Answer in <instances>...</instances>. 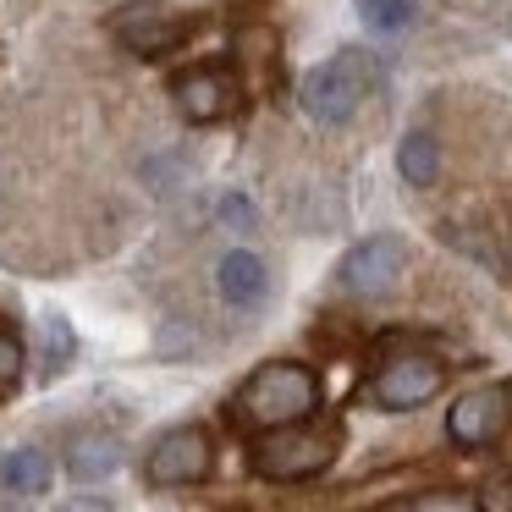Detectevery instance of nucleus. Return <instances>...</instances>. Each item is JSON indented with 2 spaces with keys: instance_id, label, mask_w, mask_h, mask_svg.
I'll list each match as a JSON object with an SVG mask.
<instances>
[{
  "instance_id": "nucleus-1",
  "label": "nucleus",
  "mask_w": 512,
  "mask_h": 512,
  "mask_svg": "<svg viewBox=\"0 0 512 512\" xmlns=\"http://www.w3.org/2000/svg\"><path fill=\"white\" fill-rule=\"evenodd\" d=\"M314 413H320V375L309 364H298V358L259 364L232 397V419L254 435L281 430V424H303Z\"/></svg>"
},
{
  "instance_id": "nucleus-2",
  "label": "nucleus",
  "mask_w": 512,
  "mask_h": 512,
  "mask_svg": "<svg viewBox=\"0 0 512 512\" xmlns=\"http://www.w3.org/2000/svg\"><path fill=\"white\" fill-rule=\"evenodd\" d=\"M375 83H380V56L364 50V45H347V50H336L331 61H320L314 72H303L298 105H303L309 122L336 127L364 105V94L375 89Z\"/></svg>"
},
{
  "instance_id": "nucleus-3",
  "label": "nucleus",
  "mask_w": 512,
  "mask_h": 512,
  "mask_svg": "<svg viewBox=\"0 0 512 512\" xmlns=\"http://www.w3.org/2000/svg\"><path fill=\"white\" fill-rule=\"evenodd\" d=\"M342 452V430L336 424H281V430H265L254 441V474L270 479V485H303V479L325 474Z\"/></svg>"
},
{
  "instance_id": "nucleus-4",
  "label": "nucleus",
  "mask_w": 512,
  "mask_h": 512,
  "mask_svg": "<svg viewBox=\"0 0 512 512\" xmlns=\"http://www.w3.org/2000/svg\"><path fill=\"white\" fill-rule=\"evenodd\" d=\"M446 391V364L430 353H391L386 364L369 375V402L386 413H413Z\"/></svg>"
},
{
  "instance_id": "nucleus-5",
  "label": "nucleus",
  "mask_w": 512,
  "mask_h": 512,
  "mask_svg": "<svg viewBox=\"0 0 512 512\" xmlns=\"http://www.w3.org/2000/svg\"><path fill=\"white\" fill-rule=\"evenodd\" d=\"M402 270H408V237L375 232V237H364V243H353L342 254L336 287H342L347 298H386V292L402 281Z\"/></svg>"
},
{
  "instance_id": "nucleus-6",
  "label": "nucleus",
  "mask_w": 512,
  "mask_h": 512,
  "mask_svg": "<svg viewBox=\"0 0 512 512\" xmlns=\"http://www.w3.org/2000/svg\"><path fill=\"white\" fill-rule=\"evenodd\" d=\"M215 468V441L204 424H177L166 430L144 457V479L155 490H177V485H204Z\"/></svg>"
},
{
  "instance_id": "nucleus-7",
  "label": "nucleus",
  "mask_w": 512,
  "mask_h": 512,
  "mask_svg": "<svg viewBox=\"0 0 512 512\" xmlns=\"http://www.w3.org/2000/svg\"><path fill=\"white\" fill-rule=\"evenodd\" d=\"M512 430V386H474L446 408V435L463 452H485Z\"/></svg>"
},
{
  "instance_id": "nucleus-8",
  "label": "nucleus",
  "mask_w": 512,
  "mask_h": 512,
  "mask_svg": "<svg viewBox=\"0 0 512 512\" xmlns=\"http://www.w3.org/2000/svg\"><path fill=\"white\" fill-rule=\"evenodd\" d=\"M171 94H177L182 116H188V122H204V127L243 111V83H237V72L215 67V61L177 72V78H171Z\"/></svg>"
},
{
  "instance_id": "nucleus-9",
  "label": "nucleus",
  "mask_w": 512,
  "mask_h": 512,
  "mask_svg": "<svg viewBox=\"0 0 512 512\" xmlns=\"http://www.w3.org/2000/svg\"><path fill=\"white\" fill-rule=\"evenodd\" d=\"M111 34L122 39L133 56H160V50L182 45V23L166 6H155V0H138L127 12H111Z\"/></svg>"
},
{
  "instance_id": "nucleus-10",
  "label": "nucleus",
  "mask_w": 512,
  "mask_h": 512,
  "mask_svg": "<svg viewBox=\"0 0 512 512\" xmlns=\"http://www.w3.org/2000/svg\"><path fill=\"white\" fill-rule=\"evenodd\" d=\"M215 292H221L232 309H259V303L270 298V265L254 248H232V254H221V265H215Z\"/></svg>"
},
{
  "instance_id": "nucleus-11",
  "label": "nucleus",
  "mask_w": 512,
  "mask_h": 512,
  "mask_svg": "<svg viewBox=\"0 0 512 512\" xmlns=\"http://www.w3.org/2000/svg\"><path fill=\"white\" fill-rule=\"evenodd\" d=\"M116 468H122V441H116L111 430H83L72 435L67 446V474L78 479V485H100V479H111Z\"/></svg>"
},
{
  "instance_id": "nucleus-12",
  "label": "nucleus",
  "mask_w": 512,
  "mask_h": 512,
  "mask_svg": "<svg viewBox=\"0 0 512 512\" xmlns=\"http://www.w3.org/2000/svg\"><path fill=\"white\" fill-rule=\"evenodd\" d=\"M50 479H56V463H50L45 446H12V452H0V490L6 496H45Z\"/></svg>"
},
{
  "instance_id": "nucleus-13",
  "label": "nucleus",
  "mask_w": 512,
  "mask_h": 512,
  "mask_svg": "<svg viewBox=\"0 0 512 512\" xmlns=\"http://www.w3.org/2000/svg\"><path fill=\"white\" fill-rule=\"evenodd\" d=\"M397 171L408 188H435L441 182V144H435L430 127H408L397 144Z\"/></svg>"
},
{
  "instance_id": "nucleus-14",
  "label": "nucleus",
  "mask_w": 512,
  "mask_h": 512,
  "mask_svg": "<svg viewBox=\"0 0 512 512\" xmlns=\"http://www.w3.org/2000/svg\"><path fill=\"white\" fill-rule=\"evenodd\" d=\"M78 358V331H72L67 314H39V369L45 375H61V369Z\"/></svg>"
},
{
  "instance_id": "nucleus-15",
  "label": "nucleus",
  "mask_w": 512,
  "mask_h": 512,
  "mask_svg": "<svg viewBox=\"0 0 512 512\" xmlns=\"http://www.w3.org/2000/svg\"><path fill=\"white\" fill-rule=\"evenodd\" d=\"M188 155L182 149H155V155L138 160V188H149L155 199H166V193H177L182 182H188Z\"/></svg>"
},
{
  "instance_id": "nucleus-16",
  "label": "nucleus",
  "mask_w": 512,
  "mask_h": 512,
  "mask_svg": "<svg viewBox=\"0 0 512 512\" xmlns=\"http://www.w3.org/2000/svg\"><path fill=\"white\" fill-rule=\"evenodd\" d=\"M419 17V0H358V23L369 34H402Z\"/></svg>"
},
{
  "instance_id": "nucleus-17",
  "label": "nucleus",
  "mask_w": 512,
  "mask_h": 512,
  "mask_svg": "<svg viewBox=\"0 0 512 512\" xmlns=\"http://www.w3.org/2000/svg\"><path fill=\"white\" fill-rule=\"evenodd\" d=\"M215 226H221V232H254V226H259L254 199H248V193H237V188L215 193Z\"/></svg>"
},
{
  "instance_id": "nucleus-18",
  "label": "nucleus",
  "mask_w": 512,
  "mask_h": 512,
  "mask_svg": "<svg viewBox=\"0 0 512 512\" xmlns=\"http://www.w3.org/2000/svg\"><path fill=\"white\" fill-rule=\"evenodd\" d=\"M23 364H28V347L12 325H0V391H12L23 380Z\"/></svg>"
},
{
  "instance_id": "nucleus-19",
  "label": "nucleus",
  "mask_w": 512,
  "mask_h": 512,
  "mask_svg": "<svg viewBox=\"0 0 512 512\" xmlns=\"http://www.w3.org/2000/svg\"><path fill=\"white\" fill-rule=\"evenodd\" d=\"M408 512H479L468 490H424L408 501Z\"/></svg>"
},
{
  "instance_id": "nucleus-20",
  "label": "nucleus",
  "mask_w": 512,
  "mask_h": 512,
  "mask_svg": "<svg viewBox=\"0 0 512 512\" xmlns=\"http://www.w3.org/2000/svg\"><path fill=\"white\" fill-rule=\"evenodd\" d=\"M474 507L479 512H512V474L485 479V485H479V496H474Z\"/></svg>"
},
{
  "instance_id": "nucleus-21",
  "label": "nucleus",
  "mask_w": 512,
  "mask_h": 512,
  "mask_svg": "<svg viewBox=\"0 0 512 512\" xmlns=\"http://www.w3.org/2000/svg\"><path fill=\"white\" fill-rule=\"evenodd\" d=\"M67 512H111V507H105V501H94V496H83V501H72Z\"/></svg>"
},
{
  "instance_id": "nucleus-22",
  "label": "nucleus",
  "mask_w": 512,
  "mask_h": 512,
  "mask_svg": "<svg viewBox=\"0 0 512 512\" xmlns=\"http://www.w3.org/2000/svg\"><path fill=\"white\" fill-rule=\"evenodd\" d=\"M375 512H408V501H386V507H375Z\"/></svg>"
},
{
  "instance_id": "nucleus-23",
  "label": "nucleus",
  "mask_w": 512,
  "mask_h": 512,
  "mask_svg": "<svg viewBox=\"0 0 512 512\" xmlns=\"http://www.w3.org/2000/svg\"><path fill=\"white\" fill-rule=\"evenodd\" d=\"M0 512H34V507H23V501H12V507H0Z\"/></svg>"
},
{
  "instance_id": "nucleus-24",
  "label": "nucleus",
  "mask_w": 512,
  "mask_h": 512,
  "mask_svg": "<svg viewBox=\"0 0 512 512\" xmlns=\"http://www.w3.org/2000/svg\"><path fill=\"white\" fill-rule=\"evenodd\" d=\"M0 204H6V177H0Z\"/></svg>"
}]
</instances>
